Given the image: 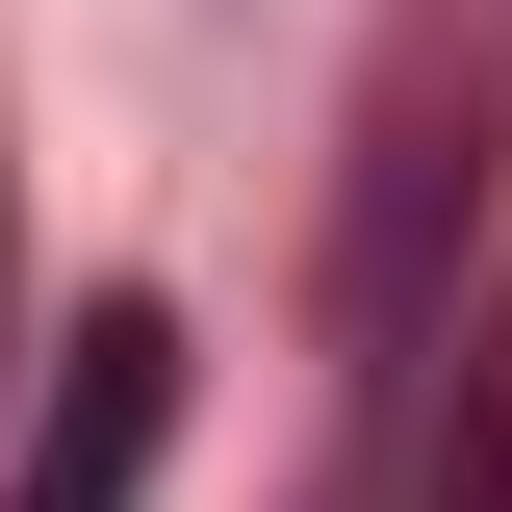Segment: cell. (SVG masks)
I'll return each instance as SVG.
<instances>
[{"instance_id":"1","label":"cell","mask_w":512,"mask_h":512,"mask_svg":"<svg viewBox=\"0 0 512 512\" xmlns=\"http://www.w3.org/2000/svg\"><path fill=\"white\" fill-rule=\"evenodd\" d=\"M154 436H180V308H77V384H52V436L0 461V512H128Z\"/></svg>"}]
</instances>
